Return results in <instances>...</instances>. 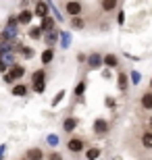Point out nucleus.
<instances>
[{
	"label": "nucleus",
	"mask_w": 152,
	"mask_h": 160,
	"mask_svg": "<svg viewBox=\"0 0 152 160\" xmlns=\"http://www.w3.org/2000/svg\"><path fill=\"white\" fill-rule=\"evenodd\" d=\"M98 156H100V150L98 148H92V150H90V152H88V158H98Z\"/></svg>",
	"instance_id": "20"
},
{
	"label": "nucleus",
	"mask_w": 152,
	"mask_h": 160,
	"mask_svg": "<svg viewBox=\"0 0 152 160\" xmlns=\"http://www.w3.org/2000/svg\"><path fill=\"white\" fill-rule=\"evenodd\" d=\"M119 6V0H100V8L104 12H113Z\"/></svg>",
	"instance_id": "4"
},
{
	"label": "nucleus",
	"mask_w": 152,
	"mask_h": 160,
	"mask_svg": "<svg viewBox=\"0 0 152 160\" xmlns=\"http://www.w3.org/2000/svg\"><path fill=\"white\" fill-rule=\"evenodd\" d=\"M104 62H106L108 67H117V65H119V60H117V56H115V54H108V56L104 58Z\"/></svg>",
	"instance_id": "16"
},
{
	"label": "nucleus",
	"mask_w": 152,
	"mask_h": 160,
	"mask_svg": "<svg viewBox=\"0 0 152 160\" xmlns=\"http://www.w3.org/2000/svg\"><path fill=\"white\" fill-rule=\"evenodd\" d=\"M83 148H86V143H83V139H79V137H71L69 142H67V150L73 152V154H79Z\"/></svg>",
	"instance_id": "2"
},
{
	"label": "nucleus",
	"mask_w": 152,
	"mask_h": 160,
	"mask_svg": "<svg viewBox=\"0 0 152 160\" xmlns=\"http://www.w3.org/2000/svg\"><path fill=\"white\" fill-rule=\"evenodd\" d=\"M106 131H108V123H106V121L98 119L96 123H94V133H96V135H102V133H106Z\"/></svg>",
	"instance_id": "6"
},
{
	"label": "nucleus",
	"mask_w": 152,
	"mask_h": 160,
	"mask_svg": "<svg viewBox=\"0 0 152 160\" xmlns=\"http://www.w3.org/2000/svg\"><path fill=\"white\" fill-rule=\"evenodd\" d=\"M25 92H27L25 85H15V88H13V94L15 96H25Z\"/></svg>",
	"instance_id": "17"
},
{
	"label": "nucleus",
	"mask_w": 152,
	"mask_h": 160,
	"mask_svg": "<svg viewBox=\"0 0 152 160\" xmlns=\"http://www.w3.org/2000/svg\"><path fill=\"white\" fill-rule=\"evenodd\" d=\"M23 75H25V69H23V67L15 65V67L11 69V77H23Z\"/></svg>",
	"instance_id": "11"
},
{
	"label": "nucleus",
	"mask_w": 152,
	"mask_h": 160,
	"mask_svg": "<svg viewBox=\"0 0 152 160\" xmlns=\"http://www.w3.org/2000/svg\"><path fill=\"white\" fill-rule=\"evenodd\" d=\"M25 156H27V158H42L44 154H42V150H40V148H34V150H29V152H27Z\"/></svg>",
	"instance_id": "14"
},
{
	"label": "nucleus",
	"mask_w": 152,
	"mask_h": 160,
	"mask_svg": "<svg viewBox=\"0 0 152 160\" xmlns=\"http://www.w3.org/2000/svg\"><path fill=\"white\" fill-rule=\"evenodd\" d=\"M52 50H46V52L42 54V62H44V65H46V62H50V60H52Z\"/></svg>",
	"instance_id": "18"
},
{
	"label": "nucleus",
	"mask_w": 152,
	"mask_h": 160,
	"mask_svg": "<svg viewBox=\"0 0 152 160\" xmlns=\"http://www.w3.org/2000/svg\"><path fill=\"white\" fill-rule=\"evenodd\" d=\"M65 11H67V15H69V17H77V15H81L83 6H81V2H79V0H69V2L65 4Z\"/></svg>",
	"instance_id": "1"
},
{
	"label": "nucleus",
	"mask_w": 152,
	"mask_h": 160,
	"mask_svg": "<svg viewBox=\"0 0 152 160\" xmlns=\"http://www.w3.org/2000/svg\"><path fill=\"white\" fill-rule=\"evenodd\" d=\"M29 38L31 40H40L42 38V27H31L29 29Z\"/></svg>",
	"instance_id": "13"
},
{
	"label": "nucleus",
	"mask_w": 152,
	"mask_h": 160,
	"mask_svg": "<svg viewBox=\"0 0 152 160\" xmlns=\"http://www.w3.org/2000/svg\"><path fill=\"white\" fill-rule=\"evenodd\" d=\"M83 88H86V81H81V83H79V85H77L75 94H77V96H81V94H83Z\"/></svg>",
	"instance_id": "21"
},
{
	"label": "nucleus",
	"mask_w": 152,
	"mask_h": 160,
	"mask_svg": "<svg viewBox=\"0 0 152 160\" xmlns=\"http://www.w3.org/2000/svg\"><path fill=\"white\" fill-rule=\"evenodd\" d=\"M142 146H144V150H152V129L142 133Z\"/></svg>",
	"instance_id": "7"
},
{
	"label": "nucleus",
	"mask_w": 152,
	"mask_h": 160,
	"mask_svg": "<svg viewBox=\"0 0 152 160\" xmlns=\"http://www.w3.org/2000/svg\"><path fill=\"white\" fill-rule=\"evenodd\" d=\"M4 71H6V65L2 62V60H0V73H4Z\"/></svg>",
	"instance_id": "23"
},
{
	"label": "nucleus",
	"mask_w": 152,
	"mask_h": 160,
	"mask_svg": "<svg viewBox=\"0 0 152 160\" xmlns=\"http://www.w3.org/2000/svg\"><path fill=\"white\" fill-rule=\"evenodd\" d=\"M23 56H25V58H31V56H34L31 48H23Z\"/></svg>",
	"instance_id": "22"
},
{
	"label": "nucleus",
	"mask_w": 152,
	"mask_h": 160,
	"mask_svg": "<svg viewBox=\"0 0 152 160\" xmlns=\"http://www.w3.org/2000/svg\"><path fill=\"white\" fill-rule=\"evenodd\" d=\"M150 89H152V79H150Z\"/></svg>",
	"instance_id": "25"
},
{
	"label": "nucleus",
	"mask_w": 152,
	"mask_h": 160,
	"mask_svg": "<svg viewBox=\"0 0 152 160\" xmlns=\"http://www.w3.org/2000/svg\"><path fill=\"white\" fill-rule=\"evenodd\" d=\"M34 83H38V89H42V81H44V71H38V73H34Z\"/></svg>",
	"instance_id": "12"
},
{
	"label": "nucleus",
	"mask_w": 152,
	"mask_h": 160,
	"mask_svg": "<svg viewBox=\"0 0 152 160\" xmlns=\"http://www.w3.org/2000/svg\"><path fill=\"white\" fill-rule=\"evenodd\" d=\"M52 19H50V17H48V15H46V17H44V25H42V29H52Z\"/></svg>",
	"instance_id": "19"
},
{
	"label": "nucleus",
	"mask_w": 152,
	"mask_h": 160,
	"mask_svg": "<svg viewBox=\"0 0 152 160\" xmlns=\"http://www.w3.org/2000/svg\"><path fill=\"white\" fill-rule=\"evenodd\" d=\"M140 104H142V108H144V110H152V89H148L146 94H142Z\"/></svg>",
	"instance_id": "3"
},
{
	"label": "nucleus",
	"mask_w": 152,
	"mask_h": 160,
	"mask_svg": "<svg viewBox=\"0 0 152 160\" xmlns=\"http://www.w3.org/2000/svg\"><path fill=\"white\" fill-rule=\"evenodd\" d=\"M148 123H150V129H152V117H150V121H148Z\"/></svg>",
	"instance_id": "24"
},
{
	"label": "nucleus",
	"mask_w": 152,
	"mask_h": 160,
	"mask_svg": "<svg viewBox=\"0 0 152 160\" xmlns=\"http://www.w3.org/2000/svg\"><path fill=\"white\" fill-rule=\"evenodd\" d=\"M35 15L40 19H44L48 15V4L46 2H42V0H35Z\"/></svg>",
	"instance_id": "5"
},
{
	"label": "nucleus",
	"mask_w": 152,
	"mask_h": 160,
	"mask_svg": "<svg viewBox=\"0 0 152 160\" xmlns=\"http://www.w3.org/2000/svg\"><path fill=\"white\" fill-rule=\"evenodd\" d=\"M117 83H119V89H121V92H125V89H127V75H125V73H119Z\"/></svg>",
	"instance_id": "9"
},
{
	"label": "nucleus",
	"mask_w": 152,
	"mask_h": 160,
	"mask_svg": "<svg viewBox=\"0 0 152 160\" xmlns=\"http://www.w3.org/2000/svg\"><path fill=\"white\" fill-rule=\"evenodd\" d=\"M71 27H73V29H81V27H86V21H83V19L77 15V17L71 19Z\"/></svg>",
	"instance_id": "8"
},
{
	"label": "nucleus",
	"mask_w": 152,
	"mask_h": 160,
	"mask_svg": "<svg viewBox=\"0 0 152 160\" xmlns=\"http://www.w3.org/2000/svg\"><path fill=\"white\" fill-rule=\"evenodd\" d=\"M31 21V12L29 11H23L21 15H19V23H29Z\"/></svg>",
	"instance_id": "15"
},
{
	"label": "nucleus",
	"mask_w": 152,
	"mask_h": 160,
	"mask_svg": "<svg viewBox=\"0 0 152 160\" xmlns=\"http://www.w3.org/2000/svg\"><path fill=\"white\" fill-rule=\"evenodd\" d=\"M63 127H65V131H73L77 127V119H73V117H71V119H67L63 123Z\"/></svg>",
	"instance_id": "10"
}]
</instances>
